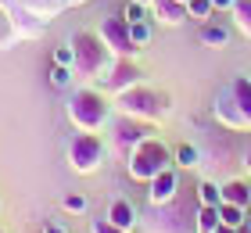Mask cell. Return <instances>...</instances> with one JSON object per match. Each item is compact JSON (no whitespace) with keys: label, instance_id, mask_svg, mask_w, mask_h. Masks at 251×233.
Returning <instances> with one entry per match:
<instances>
[{"label":"cell","instance_id":"6da1fadb","mask_svg":"<svg viewBox=\"0 0 251 233\" xmlns=\"http://www.w3.org/2000/svg\"><path fill=\"white\" fill-rule=\"evenodd\" d=\"M173 151H169L162 140H154V136H147V140H140L133 151H129V180H136V183H151L158 172H165V169H173Z\"/></svg>","mask_w":251,"mask_h":233},{"label":"cell","instance_id":"7a4b0ae2","mask_svg":"<svg viewBox=\"0 0 251 233\" xmlns=\"http://www.w3.org/2000/svg\"><path fill=\"white\" fill-rule=\"evenodd\" d=\"M119 108H122V115H133V119H140V122H158L169 111V97L136 83L126 93H119Z\"/></svg>","mask_w":251,"mask_h":233},{"label":"cell","instance_id":"3957f363","mask_svg":"<svg viewBox=\"0 0 251 233\" xmlns=\"http://www.w3.org/2000/svg\"><path fill=\"white\" fill-rule=\"evenodd\" d=\"M72 47H75V72L97 76L100 68L108 65V47H104L100 36H94V32H79Z\"/></svg>","mask_w":251,"mask_h":233},{"label":"cell","instance_id":"277c9868","mask_svg":"<svg viewBox=\"0 0 251 233\" xmlns=\"http://www.w3.org/2000/svg\"><path fill=\"white\" fill-rule=\"evenodd\" d=\"M68 111H72V119L83 126V129H97V126L108 119V104L97 90H79L75 97L68 101Z\"/></svg>","mask_w":251,"mask_h":233},{"label":"cell","instance_id":"5b68a950","mask_svg":"<svg viewBox=\"0 0 251 233\" xmlns=\"http://www.w3.org/2000/svg\"><path fill=\"white\" fill-rule=\"evenodd\" d=\"M100 158H104V144H100V136L94 133H79L72 140V165L79 172H94L100 165Z\"/></svg>","mask_w":251,"mask_h":233},{"label":"cell","instance_id":"8992f818","mask_svg":"<svg viewBox=\"0 0 251 233\" xmlns=\"http://www.w3.org/2000/svg\"><path fill=\"white\" fill-rule=\"evenodd\" d=\"M100 40H104L108 51H115L119 57H133V51H140V47L133 43V36H129V22L126 18H104Z\"/></svg>","mask_w":251,"mask_h":233},{"label":"cell","instance_id":"52a82bcc","mask_svg":"<svg viewBox=\"0 0 251 233\" xmlns=\"http://www.w3.org/2000/svg\"><path fill=\"white\" fill-rule=\"evenodd\" d=\"M140 76H144V72H140V65H136L133 57H119L115 68H111V76H100V79H104V86H108V90L126 93L129 86L140 83Z\"/></svg>","mask_w":251,"mask_h":233},{"label":"cell","instance_id":"ba28073f","mask_svg":"<svg viewBox=\"0 0 251 233\" xmlns=\"http://www.w3.org/2000/svg\"><path fill=\"white\" fill-rule=\"evenodd\" d=\"M179 194V176H176V169H165V172H158V176L151 180V190H147V201L151 205H169L173 197Z\"/></svg>","mask_w":251,"mask_h":233},{"label":"cell","instance_id":"9c48e42d","mask_svg":"<svg viewBox=\"0 0 251 233\" xmlns=\"http://www.w3.org/2000/svg\"><path fill=\"white\" fill-rule=\"evenodd\" d=\"M215 119H219L223 126H230V129H248L244 111H241V104H237V97L230 90L219 93V101H215Z\"/></svg>","mask_w":251,"mask_h":233},{"label":"cell","instance_id":"30bf717a","mask_svg":"<svg viewBox=\"0 0 251 233\" xmlns=\"http://www.w3.org/2000/svg\"><path fill=\"white\" fill-rule=\"evenodd\" d=\"M151 136V129H147V122H140V119H133V115H126V119H119V126H115V140L122 147H136L140 140H147Z\"/></svg>","mask_w":251,"mask_h":233},{"label":"cell","instance_id":"8fae6325","mask_svg":"<svg viewBox=\"0 0 251 233\" xmlns=\"http://www.w3.org/2000/svg\"><path fill=\"white\" fill-rule=\"evenodd\" d=\"M201 43H208V47H226L230 43V26L223 22V11H215L208 22H201Z\"/></svg>","mask_w":251,"mask_h":233},{"label":"cell","instance_id":"7c38bea8","mask_svg":"<svg viewBox=\"0 0 251 233\" xmlns=\"http://www.w3.org/2000/svg\"><path fill=\"white\" fill-rule=\"evenodd\" d=\"M151 7H154L158 22H165V26H183V22L190 18V11H187L183 0H154Z\"/></svg>","mask_w":251,"mask_h":233},{"label":"cell","instance_id":"4fadbf2b","mask_svg":"<svg viewBox=\"0 0 251 233\" xmlns=\"http://www.w3.org/2000/svg\"><path fill=\"white\" fill-rule=\"evenodd\" d=\"M223 201H230V205H251V183L244 180H230V183H223Z\"/></svg>","mask_w":251,"mask_h":233},{"label":"cell","instance_id":"5bb4252c","mask_svg":"<svg viewBox=\"0 0 251 233\" xmlns=\"http://www.w3.org/2000/svg\"><path fill=\"white\" fill-rule=\"evenodd\" d=\"M108 219H111L115 226H122V230H133V226H136V208H133L129 201H115V205L108 208Z\"/></svg>","mask_w":251,"mask_h":233},{"label":"cell","instance_id":"9a60e30c","mask_svg":"<svg viewBox=\"0 0 251 233\" xmlns=\"http://www.w3.org/2000/svg\"><path fill=\"white\" fill-rule=\"evenodd\" d=\"M219 205H201L198 208V219H194V226H198V233H215V226H219Z\"/></svg>","mask_w":251,"mask_h":233},{"label":"cell","instance_id":"2e32d148","mask_svg":"<svg viewBox=\"0 0 251 233\" xmlns=\"http://www.w3.org/2000/svg\"><path fill=\"white\" fill-rule=\"evenodd\" d=\"M230 93L237 97V104H241V111H244V122L251 126V79H233Z\"/></svg>","mask_w":251,"mask_h":233},{"label":"cell","instance_id":"e0dca14e","mask_svg":"<svg viewBox=\"0 0 251 233\" xmlns=\"http://www.w3.org/2000/svg\"><path fill=\"white\" fill-rule=\"evenodd\" d=\"M219 219H223V223L226 226H241L244 223V219H248V208L244 205H230V201H219Z\"/></svg>","mask_w":251,"mask_h":233},{"label":"cell","instance_id":"ac0fdd59","mask_svg":"<svg viewBox=\"0 0 251 233\" xmlns=\"http://www.w3.org/2000/svg\"><path fill=\"white\" fill-rule=\"evenodd\" d=\"M173 158H176V165L179 169H194V165H201V151L194 147V144H179L173 151Z\"/></svg>","mask_w":251,"mask_h":233},{"label":"cell","instance_id":"d6986e66","mask_svg":"<svg viewBox=\"0 0 251 233\" xmlns=\"http://www.w3.org/2000/svg\"><path fill=\"white\" fill-rule=\"evenodd\" d=\"M230 15H233V22H237V29H241L244 36H251V0H237Z\"/></svg>","mask_w":251,"mask_h":233},{"label":"cell","instance_id":"ffe728a7","mask_svg":"<svg viewBox=\"0 0 251 233\" xmlns=\"http://www.w3.org/2000/svg\"><path fill=\"white\" fill-rule=\"evenodd\" d=\"M198 201H201V205H219V201H223V186L212 183V180L198 183Z\"/></svg>","mask_w":251,"mask_h":233},{"label":"cell","instance_id":"44dd1931","mask_svg":"<svg viewBox=\"0 0 251 233\" xmlns=\"http://www.w3.org/2000/svg\"><path fill=\"white\" fill-rule=\"evenodd\" d=\"M187 11H190V18H194V22H208V18L215 15L212 0H187Z\"/></svg>","mask_w":251,"mask_h":233},{"label":"cell","instance_id":"7402d4cb","mask_svg":"<svg viewBox=\"0 0 251 233\" xmlns=\"http://www.w3.org/2000/svg\"><path fill=\"white\" fill-rule=\"evenodd\" d=\"M129 36H133L136 47L151 43V18H144V22H129Z\"/></svg>","mask_w":251,"mask_h":233},{"label":"cell","instance_id":"603a6c76","mask_svg":"<svg viewBox=\"0 0 251 233\" xmlns=\"http://www.w3.org/2000/svg\"><path fill=\"white\" fill-rule=\"evenodd\" d=\"M122 18H126V22H144V18H151V15H147V4H144V0H129V4L122 7Z\"/></svg>","mask_w":251,"mask_h":233},{"label":"cell","instance_id":"cb8c5ba5","mask_svg":"<svg viewBox=\"0 0 251 233\" xmlns=\"http://www.w3.org/2000/svg\"><path fill=\"white\" fill-rule=\"evenodd\" d=\"M50 83L58 86V90L72 86V68H68V65H54V68H50Z\"/></svg>","mask_w":251,"mask_h":233},{"label":"cell","instance_id":"d4e9b609","mask_svg":"<svg viewBox=\"0 0 251 233\" xmlns=\"http://www.w3.org/2000/svg\"><path fill=\"white\" fill-rule=\"evenodd\" d=\"M54 65H75V47H58L54 51Z\"/></svg>","mask_w":251,"mask_h":233},{"label":"cell","instance_id":"484cf974","mask_svg":"<svg viewBox=\"0 0 251 233\" xmlns=\"http://www.w3.org/2000/svg\"><path fill=\"white\" fill-rule=\"evenodd\" d=\"M94 233H129V230L115 226V223H111V219L104 215V219H94Z\"/></svg>","mask_w":251,"mask_h":233},{"label":"cell","instance_id":"4316f807","mask_svg":"<svg viewBox=\"0 0 251 233\" xmlns=\"http://www.w3.org/2000/svg\"><path fill=\"white\" fill-rule=\"evenodd\" d=\"M65 208H68V212H86V197L83 194H68L65 197Z\"/></svg>","mask_w":251,"mask_h":233},{"label":"cell","instance_id":"83f0119b","mask_svg":"<svg viewBox=\"0 0 251 233\" xmlns=\"http://www.w3.org/2000/svg\"><path fill=\"white\" fill-rule=\"evenodd\" d=\"M233 4H237V0H212L215 11H233Z\"/></svg>","mask_w":251,"mask_h":233},{"label":"cell","instance_id":"f1b7e54d","mask_svg":"<svg viewBox=\"0 0 251 233\" xmlns=\"http://www.w3.org/2000/svg\"><path fill=\"white\" fill-rule=\"evenodd\" d=\"M244 169L251 172V151H248V155H244Z\"/></svg>","mask_w":251,"mask_h":233},{"label":"cell","instance_id":"f546056e","mask_svg":"<svg viewBox=\"0 0 251 233\" xmlns=\"http://www.w3.org/2000/svg\"><path fill=\"white\" fill-rule=\"evenodd\" d=\"M144 4H147V7H151V4H154V0H144Z\"/></svg>","mask_w":251,"mask_h":233},{"label":"cell","instance_id":"4dcf8cb0","mask_svg":"<svg viewBox=\"0 0 251 233\" xmlns=\"http://www.w3.org/2000/svg\"><path fill=\"white\" fill-rule=\"evenodd\" d=\"M183 4H187V0H183Z\"/></svg>","mask_w":251,"mask_h":233},{"label":"cell","instance_id":"1f68e13d","mask_svg":"<svg viewBox=\"0 0 251 233\" xmlns=\"http://www.w3.org/2000/svg\"><path fill=\"white\" fill-rule=\"evenodd\" d=\"M248 208H251V205H248Z\"/></svg>","mask_w":251,"mask_h":233}]
</instances>
